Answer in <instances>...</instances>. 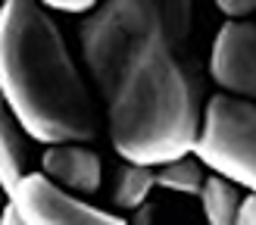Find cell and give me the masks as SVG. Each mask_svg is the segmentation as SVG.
Wrapping results in <instances>:
<instances>
[{
  "label": "cell",
  "mask_w": 256,
  "mask_h": 225,
  "mask_svg": "<svg viewBox=\"0 0 256 225\" xmlns=\"http://www.w3.org/2000/svg\"><path fill=\"white\" fill-rule=\"evenodd\" d=\"M78 38L116 154L144 166L190 154L206 104L194 0H100Z\"/></svg>",
  "instance_id": "1"
},
{
  "label": "cell",
  "mask_w": 256,
  "mask_h": 225,
  "mask_svg": "<svg viewBox=\"0 0 256 225\" xmlns=\"http://www.w3.org/2000/svg\"><path fill=\"white\" fill-rule=\"evenodd\" d=\"M0 94L32 141L97 138L94 97L60 25L38 0L0 4Z\"/></svg>",
  "instance_id": "2"
},
{
  "label": "cell",
  "mask_w": 256,
  "mask_h": 225,
  "mask_svg": "<svg viewBox=\"0 0 256 225\" xmlns=\"http://www.w3.org/2000/svg\"><path fill=\"white\" fill-rule=\"evenodd\" d=\"M203 166L256 191V100L216 94L203 104L194 150Z\"/></svg>",
  "instance_id": "3"
},
{
  "label": "cell",
  "mask_w": 256,
  "mask_h": 225,
  "mask_svg": "<svg viewBox=\"0 0 256 225\" xmlns=\"http://www.w3.org/2000/svg\"><path fill=\"white\" fill-rule=\"evenodd\" d=\"M6 200L16 204L22 222L28 225H122L119 216L97 210L44 172H25Z\"/></svg>",
  "instance_id": "4"
},
{
  "label": "cell",
  "mask_w": 256,
  "mask_h": 225,
  "mask_svg": "<svg viewBox=\"0 0 256 225\" xmlns=\"http://www.w3.org/2000/svg\"><path fill=\"white\" fill-rule=\"evenodd\" d=\"M210 78L232 97L256 100V25L228 19L210 47Z\"/></svg>",
  "instance_id": "5"
},
{
  "label": "cell",
  "mask_w": 256,
  "mask_h": 225,
  "mask_svg": "<svg viewBox=\"0 0 256 225\" xmlns=\"http://www.w3.org/2000/svg\"><path fill=\"white\" fill-rule=\"evenodd\" d=\"M41 172L54 178L72 194H97L100 178H104V166L94 150H88L78 141H62V144H47L41 156Z\"/></svg>",
  "instance_id": "6"
},
{
  "label": "cell",
  "mask_w": 256,
  "mask_h": 225,
  "mask_svg": "<svg viewBox=\"0 0 256 225\" xmlns=\"http://www.w3.org/2000/svg\"><path fill=\"white\" fill-rule=\"evenodd\" d=\"M25 128L19 125L16 112L10 110V104L0 94V188L10 197L16 191L19 178L25 175L28 166V147H25Z\"/></svg>",
  "instance_id": "7"
},
{
  "label": "cell",
  "mask_w": 256,
  "mask_h": 225,
  "mask_svg": "<svg viewBox=\"0 0 256 225\" xmlns=\"http://www.w3.org/2000/svg\"><path fill=\"white\" fill-rule=\"evenodd\" d=\"M156 188V166H144V162H122L116 169V182H112V204L119 210H138L150 191Z\"/></svg>",
  "instance_id": "8"
},
{
  "label": "cell",
  "mask_w": 256,
  "mask_h": 225,
  "mask_svg": "<svg viewBox=\"0 0 256 225\" xmlns=\"http://www.w3.org/2000/svg\"><path fill=\"white\" fill-rule=\"evenodd\" d=\"M200 200H203V212L212 225H232L234 222V210H238V200H240V191L232 178L212 172L203 178V188H200Z\"/></svg>",
  "instance_id": "9"
},
{
  "label": "cell",
  "mask_w": 256,
  "mask_h": 225,
  "mask_svg": "<svg viewBox=\"0 0 256 225\" xmlns=\"http://www.w3.org/2000/svg\"><path fill=\"white\" fill-rule=\"evenodd\" d=\"M203 178H206L203 175V162L190 154L175 156V160L156 166V184L169 188V191H178V194H200Z\"/></svg>",
  "instance_id": "10"
},
{
  "label": "cell",
  "mask_w": 256,
  "mask_h": 225,
  "mask_svg": "<svg viewBox=\"0 0 256 225\" xmlns=\"http://www.w3.org/2000/svg\"><path fill=\"white\" fill-rule=\"evenodd\" d=\"M216 6L228 19H247L250 12H256V0H216Z\"/></svg>",
  "instance_id": "11"
},
{
  "label": "cell",
  "mask_w": 256,
  "mask_h": 225,
  "mask_svg": "<svg viewBox=\"0 0 256 225\" xmlns=\"http://www.w3.org/2000/svg\"><path fill=\"white\" fill-rule=\"evenodd\" d=\"M41 6L47 10H60V12H88V10H94L100 0H38Z\"/></svg>",
  "instance_id": "12"
},
{
  "label": "cell",
  "mask_w": 256,
  "mask_h": 225,
  "mask_svg": "<svg viewBox=\"0 0 256 225\" xmlns=\"http://www.w3.org/2000/svg\"><path fill=\"white\" fill-rule=\"evenodd\" d=\"M234 225H256V191H250L247 197H240V200H238Z\"/></svg>",
  "instance_id": "13"
},
{
  "label": "cell",
  "mask_w": 256,
  "mask_h": 225,
  "mask_svg": "<svg viewBox=\"0 0 256 225\" xmlns=\"http://www.w3.org/2000/svg\"><path fill=\"white\" fill-rule=\"evenodd\" d=\"M0 222H4V225H22V212L16 210V204H12V200H10V204H4Z\"/></svg>",
  "instance_id": "14"
},
{
  "label": "cell",
  "mask_w": 256,
  "mask_h": 225,
  "mask_svg": "<svg viewBox=\"0 0 256 225\" xmlns=\"http://www.w3.org/2000/svg\"><path fill=\"white\" fill-rule=\"evenodd\" d=\"M150 219H153V206L144 200V204L138 206V212H134V222H138V225H144V222H150Z\"/></svg>",
  "instance_id": "15"
},
{
  "label": "cell",
  "mask_w": 256,
  "mask_h": 225,
  "mask_svg": "<svg viewBox=\"0 0 256 225\" xmlns=\"http://www.w3.org/2000/svg\"><path fill=\"white\" fill-rule=\"evenodd\" d=\"M4 200H6V194H4V188H0V206H4Z\"/></svg>",
  "instance_id": "16"
}]
</instances>
